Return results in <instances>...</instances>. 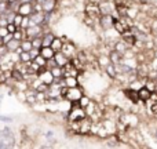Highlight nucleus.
Segmentation results:
<instances>
[{
	"mask_svg": "<svg viewBox=\"0 0 157 149\" xmlns=\"http://www.w3.org/2000/svg\"><path fill=\"white\" fill-rule=\"evenodd\" d=\"M103 71H105V73L108 75L110 79H116L117 77V69H116V65H114V64H109Z\"/></svg>",
	"mask_w": 157,
	"mask_h": 149,
	"instance_id": "21",
	"label": "nucleus"
},
{
	"mask_svg": "<svg viewBox=\"0 0 157 149\" xmlns=\"http://www.w3.org/2000/svg\"><path fill=\"white\" fill-rule=\"evenodd\" d=\"M156 57H157V53H156Z\"/></svg>",
	"mask_w": 157,
	"mask_h": 149,
	"instance_id": "42",
	"label": "nucleus"
},
{
	"mask_svg": "<svg viewBox=\"0 0 157 149\" xmlns=\"http://www.w3.org/2000/svg\"><path fill=\"white\" fill-rule=\"evenodd\" d=\"M7 33H10L7 29V26H0V37H4Z\"/></svg>",
	"mask_w": 157,
	"mask_h": 149,
	"instance_id": "35",
	"label": "nucleus"
},
{
	"mask_svg": "<svg viewBox=\"0 0 157 149\" xmlns=\"http://www.w3.org/2000/svg\"><path fill=\"white\" fill-rule=\"evenodd\" d=\"M63 84L68 87H77L81 86L78 77H75V76H68V77H63Z\"/></svg>",
	"mask_w": 157,
	"mask_h": 149,
	"instance_id": "18",
	"label": "nucleus"
},
{
	"mask_svg": "<svg viewBox=\"0 0 157 149\" xmlns=\"http://www.w3.org/2000/svg\"><path fill=\"white\" fill-rule=\"evenodd\" d=\"M54 77H63V69L62 66H54L52 69H50Z\"/></svg>",
	"mask_w": 157,
	"mask_h": 149,
	"instance_id": "25",
	"label": "nucleus"
},
{
	"mask_svg": "<svg viewBox=\"0 0 157 149\" xmlns=\"http://www.w3.org/2000/svg\"><path fill=\"white\" fill-rule=\"evenodd\" d=\"M54 58H55V61H57V64H58L59 66H65L66 64H68L69 61H71L65 54H63L62 51H57V53H55Z\"/></svg>",
	"mask_w": 157,
	"mask_h": 149,
	"instance_id": "17",
	"label": "nucleus"
},
{
	"mask_svg": "<svg viewBox=\"0 0 157 149\" xmlns=\"http://www.w3.org/2000/svg\"><path fill=\"white\" fill-rule=\"evenodd\" d=\"M35 2H37V3H40V4H41V3H43L44 0H35Z\"/></svg>",
	"mask_w": 157,
	"mask_h": 149,
	"instance_id": "39",
	"label": "nucleus"
},
{
	"mask_svg": "<svg viewBox=\"0 0 157 149\" xmlns=\"http://www.w3.org/2000/svg\"><path fill=\"white\" fill-rule=\"evenodd\" d=\"M13 39H14V33H7V35H6L4 37H3V43L7 44V43H10V41L13 40Z\"/></svg>",
	"mask_w": 157,
	"mask_h": 149,
	"instance_id": "34",
	"label": "nucleus"
},
{
	"mask_svg": "<svg viewBox=\"0 0 157 149\" xmlns=\"http://www.w3.org/2000/svg\"><path fill=\"white\" fill-rule=\"evenodd\" d=\"M0 122H4V123H11V122H13V119H11L10 116H3V115H0Z\"/></svg>",
	"mask_w": 157,
	"mask_h": 149,
	"instance_id": "36",
	"label": "nucleus"
},
{
	"mask_svg": "<svg viewBox=\"0 0 157 149\" xmlns=\"http://www.w3.org/2000/svg\"><path fill=\"white\" fill-rule=\"evenodd\" d=\"M19 58H21V62H24V64L30 62V61H32V57H30L29 51H22L21 54H19Z\"/></svg>",
	"mask_w": 157,
	"mask_h": 149,
	"instance_id": "27",
	"label": "nucleus"
},
{
	"mask_svg": "<svg viewBox=\"0 0 157 149\" xmlns=\"http://www.w3.org/2000/svg\"><path fill=\"white\" fill-rule=\"evenodd\" d=\"M124 95L131 101V102H134V104L139 102V95H138V91H136V90H132L128 87V88L124 90Z\"/></svg>",
	"mask_w": 157,
	"mask_h": 149,
	"instance_id": "13",
	"label": "nucleus"
},
{
	"mask_svg": "<svg viewBox=\"0 0 157 149\" xmlns=\"http://www.w3.org/2000/svg\"><path fill=\"white\" fill-rule=\"evenodd\" d=\"M33 61H36V64H37V65H40V66H47V61H48V60H46V58L40 54V55H37V57H36Z\"/></svg>",
	"mask_w": 157,
	"mask_h": 149,
	"instance_id": "28",
	"label": "nucleus"
},
{
	"mask_svg": "<svg viewBox=\"0 0 157 149\" xmlns=\"http://www.w3.org/2000/svg\"><path fill=\"white\" fill-rule=\"evenodd\" d=\"M41 7L44 13H52L58 8V0H44L41 3Z\"/></svg>",
	"mask_w": 157,
	"mask_h": 149,
	"instance_id": "9",
	"label": "nucleus"
},
{
	"mask_svg": "<svg viewBox=\"0 0 157 149\" xmlns=\"http://www.w3.org/2000/svg\"><path fill=\"white\" fill-rule=\"evenodd\" d=\"M7 29H8V32H10V33H14L17 29H18V26H17L14 22H8V24H7Z\"/></svg>",
	"mask_w": 157,
	"mask_h": 149,
	"instance_id": "31",
	"label": "nucleus"
},
{
	"mask_svg": "<svg viewBox=\"0 0 157 149\" xmlns=\"http://www.w3.org/2000/svg\"><path fill=\"white\" fill-rule=\"evenodd\" d=\"M91 101H92V97H88V95H86V94H84L83 97L80 98V101H78V104H80V106H83V108L86 109L87 106L90 105V102H91Z\"/></svg>",
	"mask_w": 157,
	"mask_h": 149,
	"instance_id": "23",
	"label": "nucleus"
},
{
	"mask_svg": "<svg viewBox=\"0 0 157 149\" xmlns=\"http://www.w3.org/2000/svg\"><path fill=\"white\" fill-rule=\"evenodd\" d=\"M17 13H19L24 17H30L33 14V2L32 3H21Z\"/></svg>",
	"mask_w": 157,
	"mask_h": 149,
	"instance_id": "8",
	"label": "nucleus"
},
{
	"mask_svg": "<svg viewBox=\"0 0 157 149\" xmlns=\"http://www.w3.org/2000/svg\"><path fill=\"white\" fill-rule=\"evenodd\" d=\"M30 19L33 21V24L36 25H43L46 15H44V11H35V13L30 15Z\"/></svg>",
	"mask_w": 157,
	"mask_h": 149,
	"instance_id": "14",
	"label": "nucleus"
},
{
	"mask_svg": "<svg viewBox=\"0 0 157 149\" xmlns=\"http://www.w3.org/2000/svg\"><path fill=\"white\" fill-rule=\"evenodd\" d=\"M29 53H30V57H32V60H35L37 55H40V49H35V47H33V49L30 50Z\"/></svg>",
	"mask_w": 157,
	"mask_h": 149,
	"instance_id": "33",
	"label": "nucleus"
},
{
	"mask_svg": "<svg viewBox=\"0 0 157 149\" xmlns=\"http://www.w3.org/2000/svg\"><path fill=\"white\" fill-rule=\"evenodd\" d=\"M62 69H63V77H68V76L78 77V75H80V72H81L80 69H77L76 66H75V64L72 62V61H69L65 66H62Z\"/></svg>",
	"mask_w": 157,
	"mask_h": 149,
	"instance_id": "7",
	"label": "nucleus"
},
{
	"mask_svg": "<svg viewBox=\"0 0 157 149\" xmlns=\"http://www.w3.org/2000/svg\"><path fill=\"white\" fill-rule=\"evenodd\" d=\"M63 39L62 37H59V36H55V39L52 40V43H51V47L54 49V51L57 53V51H61L62 50V47H63Z\"/></svg>",
	"mask_w": 157,
	"mask_h": 149,
	"instance_id": "19",
	"label": "nucleus"
},
{
	"mask_svg": "<svg viewBox=\"0 0 157 149\" xmlns=\"http://www.w3.org/2000/svg\"><path fill=\"white\" fill-rule=\"evenodd\" d=\"M21 3H32V2H35V0H19Z\"/></svg>",
	"mask_w": 157,
	"mask_h": 149,
	"instance_id": "38",
	"label": "nucleus"
},
{
	"mask_svg": "<svg viewBox=\"0 0 157 149\" xmlns=\"http://www.w3.org/2000/svg\"><path fill=\"white\" fill-rule=\"evenodd\" d=\"M84 13H86L87 15L92 17L94 19H97V21H99L101 15H102L99 4H97V3H91V2H87L86 4H84Z\"/></svg>",
	"mask_w": 157,
	"mask_h": 149,
	"instance_id": "4",
	"label": "nucleus"
},
{
	"mask_svg": "<svg viewBox=\"0 0 157 149\" xmlns=\"http://www.w3.org/2000/svg\"><path fill=\"white\" fill-rule=\"evenodd\" d=\"M21 47L24 49V51H30L33 49V44H32V40L30 39H25V40L21 41Z\"/></svg>",
	"mask_w": 157,
	"mask_h": 149,
	"instance_id": "24",
	"label": "nucleus"
},
{
	"mask_svg": "<svg viewBox=\"0 0 157 149\" xmlns=\"http://www.w3.org/2000/svg\"><path fill=\"white\" fill-rule=\"evenodd\" d=\"M54 66H59L57 64V61H55V58H51V60L47 61V68H48V69H52Z\"/></svg>",
	"mask_w": 157,
	"mask_h": 149,
	"instance_id": "32",
	"label": "nucleus"
},
{
	"mask_svg": "<svg viewBox=\"0 0 157 149\" xmlns=\"http://www.w3.org/2000/svg\"><path fill=\"white\" fill-rule=\"evenodd\" d=\"M109 57H110L112 64H114V65H117V64H121V61H123V55L120 54V53H117L116 50H112V51L109 53Z\"/></svg>",
	"mask_w": 157,
	"mask_h": 149,
	"instance_id": "20",
	"label": "nucleus"
},
{
	"mask_svg": "<svg viewBox=\"0 0 157 149\" xmlns=\"http://www.w3.org/2000/svg\"><path fill=\"white\" fill-rule=\"evenodd\" d=\"M2 100H3V98H2V95H0V102H2Z\"/></svg>",
	"mask_w": 157,
	"mask_h": 149,
	"instance_id": "40",
	"label": "nucleus"
},
{
	"mask_svg": "<svg viewBox=\"0 0 157 149\" xmlns=\"http://www.w3.org/2000/svg\"><path fill=\"white\" fill-rule=\"evenodd\" d=\"M86 94L84 90L81 88V86H77V87H69L68 88V92L65 95V100L71 101V102H78L80 98Z\"/></svg>",
	"mask_w": 157,
	"mask_h": 149,
	"instance_id": "3",
	"label": "nucleus"
},
{
	"mask_svg": "<svg viewBox=\"0 0 157 149\" xmlns=\"http://www.w3.org/2000/svg\"><path fill=\"white\" fill-rule=\"evenodd\" d=\"M40 54L43 55L46 60H51V58H54L55 51H54V49H52L51 46H43L40 49Z\"/></svg>",
	"mask_w": 157,
	"mask_h": 149,
	"instance_id": "15",
	"label": "nucleus"
},
{
	"mask_svg": "<svg viewBox=\"0 0 157 149\" xmlns=\"http://www.w3.org/2000/svg\"><path fill=\"white\" fill-rule=\"evenodd\" d=\"M128 49H130V46H128L127 43H125L124 40H117L116 43H114V46H113V50H116L117 53H120L121 55H124L125 53L128 51Z\"/></svg>",
	"mask_w": 157,
	"mask_h": 149,
	"instance_id": "11",
	"label": "nucleus"
},
{
	"mask_svg": "<svg viewBox=\"0 0 157 149\" xmlns=\"http://www.w3.org/2000/svg\"><path fill=\"white\" fill-rule=\"evenodd\" d=\"M113 29L116 30V32L119 33L120 36H121L123 33H124L127 29H130V28H128L127 25H125L120 18H116V19H114V24H113Z\"/></svg>",
	"mask_w": 157,
	"mask_h": 149,
	"instance_id": "12",
	"label": "nucleus"
},
{
	"mask_svg": "<svg viewBox=\"0 0 157 149\" xmlns=\"http://www.w3.org/2000/svg\"><path fill=\"white\" fill-rule=\"evenodd\" d=\"M141 2H149V0H141Z\"/></svg>",
	"mask_w": 157,
	"mask_h": 149,
	"instance_id": "41",
	"label": "nucleus"
},
{
	"mask_svg": "<svg viewBox=\"0 0 157 149\" xmlns=\"http://www.w3.org/2000/svg\"><path fill=\"white\" fill-rule=\"evenodd\" d=\"M6 2L8 3V4H14L15 2H18V0H6Z\"/></svg>",
	"mask_w": 157,
	"mask_h": 149,
	"instance_id": "37",
	"label": "nucleus"
},
{
	"mask_svg": "<svg viewBox=\"0 0 157 149\" xmlns=\"http://www.w3.org/2000/svg\"><path fill=\"white\" fill-rule=\"evenodd\" d=\"M87 117V112L78 102H72V108L66 113V122H80Z\"/></svg>",
	"mask_w": 157,
	"mask_h": 149,
	"instance_id": "1",
	"label": "nucleus"
},
{
	"mask_svg": "<svg viewBox=\"0 0 157 149\" xmlns=\"http://www.w3.org/2000/svg\"><path fill=\"white\" fill-rule=\"evenodd\" d=\"M6 46L8 47V51H17V50L21 47V40H17V39H13L10 43H7Z\"/></svg>",
	"mask_w": 157,
	"mask_h": 149,
	"instance_id": "22",
	"label": "nucleus"
},
{
	"mask_svg": "<svg viewBox=\"0 0 157 149\" xmlns=\"http://www.w3.org/2000/svg\"><path fill=\"white\" fill-rule=\"evenodd\" d=\"M138 95H139V101H141V102H147V101L152 98L153 92L150 91L146 86H144L138 90Z\"/></svg>",
	"mask_w": 157,
	"mask_h": 149,
	"instance_id": "10",
	"label": "nucleus"
},
{
	"mask_svg": "<svg viewBox=\"0 0 157 149\" xmlns=\"http://www.w3.org/2000/svg\"><path fill=\"white\" fill-rule=\"evenodd\" d=\"M92 124H94V120L90 116L84 117L83 120H80V127H78V134L80 137H88L91 135V130H92Z\"/></svg>",
	"mask_w": 157,
	"mask_h": 149,
	"instance_id": "2",
	"label": "nucleus"
},
{
	"mask_svg": "<svg viewBox=\"0 0 157 149\" xmlns=\"http://www.w3.org/2000/svg\"><path fill=\"white\" fill-rule=\"evenodd\" d=\"M39 77L41 79V80L44 81V83H47L50 86V84L54 81V76H52V73H51V71H50L48 68L46 69V71H43L41 73H39Z\"/></svg>",
	"mask_w": 157,
	"mask_h": 149,
	"instance_id": "16",
	"label": "nucleus"
},
{
	"mask_svg": "<svg viewBox=\"0 0 157 149\" xmlns=\"http://www.w3.org/2000/svg\"><path fill=\"white\" fill-rule=\"evenodd\" d=\"M22 19H24V15H21L19 13H17V14H15V17H14V21H13V22L17 25V26H21Z\"/></svg>",
	"mask_w": 157,
	"mask_h": 149,
	"instance_id": "30",
	"label": "nucleus"
},
{
	"mask_svg": "<svg viewBox=\"0 0 157 149\" xmlns=\"http://www.w3.org/2000/svg\"><path fill=\"white\" fill-rule=\"evenodd\" d=\"M30 40H32V44L35 49H41L43 47V37L41 36H36V37L30 39Z\"/></svg>",
	"mask_w": 157,
	"mask_h": 149,
	"instance_id": "26",
	"label": "nucleus"
},
{
	"mask_svg": "<svg viewBox=\"0 0 157 149\" xmlns=\"http://www.w3.org/2000/svg\"><path fill=\"white\" fill-rule=\"evenodd\" d=\"M114 19H116V17H113L112 14H103V15H101V18H99L101 29H102L103 32L112 29V28H113V24H114Z\"/></svg>",
	"mask_w": 157,
	"mask_h": 149,
	"instance_id": "6",
	"label": "nucleus"
},
{
	"mask_svg": "<svg viewBox=\"0 0 157 149\" xmlns=\"http://www.w3.org/2000/svg\"><path fill=\"white\" fill-rule=\"evenodd\" d=\"M61 51H62L63 54L69 58V60H72V58H75L77 55L78 50H77L76 44H75L72 40H69V41H65V43H63V47H62V50H61Z\"/></svg>",
	"mask_w": 157,
	"mask_h": 149,
	"instance_id": "5",
	"label": "nucleus"
},
{
	"mask_svg": "<svg viewBox=\"0 0 157 149\" xmlns=\"http://www.w3.org/2000/svg\"><path fill=\"white\" fill-rule=\"evenodd\" d=\"M30 25H32L30 17H24V19H22V24H21V28H22V29H28Z\"/></svg>",
	"mask_w": 157,
	"mask_h": 149,
	"instance_id": "29",
	"label": "nucleus"
}]
</instances>
